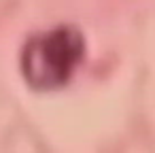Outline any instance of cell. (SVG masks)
<instances>
[{
	"label": "cell",
	"mask_w": 155,
	"mask_h": 153,
	"mask_svg": "<svg viewBox=\"0 0 155 153\" xmlns=\"http://www.w3.org/2000/svg\"><path fill=\"white\" fill-rule=\"evenodd\" d=\"M85 55V41L77 28L60 26L32 36L21 49V72L32 87L53 89L70 81Z\"/></svg>",
	"instance_id": "6da1fadb"
}]
</instances>
